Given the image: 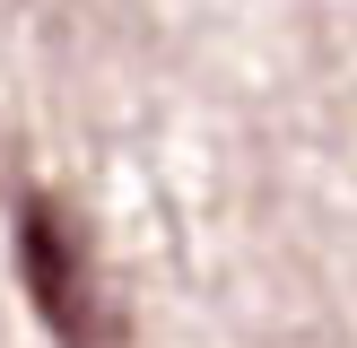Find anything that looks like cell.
Listing matches in <instances>:
<instances>
[{
	"label": "cell",
	"mask_w": 357,
	"mask_h": 348,
	"mask_svg": "<svg viewBox=\"0 0 357 348\" xmlns=\"http://www.w3.org/2000/svg\"><path fill=\"white\" fill-rule=\"evenodd\" d=\"M17 278L35 296V322L52 331V348H131L122 305L105 296L96 244H87L79 209L61 191H17Z\"/></svg>",
	"instance_id": "6da1fadb"
}]
</instances>
